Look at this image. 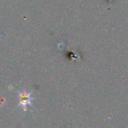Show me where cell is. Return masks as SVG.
Instances as JSON below:
<instances>
[{"mask_svg": "<svg viewBox=\"0 0 128 128\" xmlns=\"http://www.w3.org/2000/svg\"><path fill=\"white\" fill-rule=\"evenodd\" d=\"M19 95V104L18 106H22L23 111L27 110V106H32V102L33 101V97H32V93H28L26 90L18 92Z\"/></svg>", "mask_w": 128, "mask_h": 128, "instance_id": "1", "label": "cell"}]
</instances>
